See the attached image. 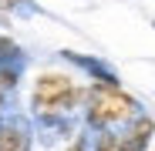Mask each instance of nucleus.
Here are the masks:
<instances>
[{"label": "nucleus", "mask_w": 155, "mask_h": 151, "mask_svg": "<svg viewBox=\"0 0 155 151\" xmlns=\"http://www.w3.org/2000/svg\"><path fill=\"white\" fill-rule=\"evenodd\" d=\"M138 101L132 94H125L121 84H91L88 97H84V118H88V128L94 131H111L115 124H128L132 118H138Z\"/></svg>", "instance_id": "nucleus-2"}, {"label": "nucleus", "mask_w": 155, "mask_h": 151, "mask_svg": "<svg viewBox=\"0 0 155 151\" xmlns=\"http://www.w3.org/2000/svg\"><path fill=\"white\" fill-rule=\"evenodd\" d=\"M68 151H88V138H84V134H78V138L68 144Z\"/></svg>", "instance_id": "nucleus-8"}, {"label": "nucleus", "mask_w": 155, "mask_h": 151, "mask_svg": "<svg viewBox=\"0 0 155 151\" xmlns=\"http://www.w3.org/2000/svg\"><path fill=\"white\" fill-rule=\"evenodd\" d=\"M17 81H20V61H17V64H4V67H0V108H4V97L17 87Z\"/></svg>", "instance_id": "nucleus-5"}, {"label": "nucleus", "mask_w": 155, "mask_h": 151, "mask_svg": "<svg viewBox=\"0 0 155 151\" xmlns=\"http://www.w3.org/2000/svg\"><path fill=\"white\" fill-rule=\"evenodd\" d=\"M94 151H121L118 131H98V138H94Z\"/></svg>", "instance_id": "nucleus-6"}, {"label": "nucleus", "mask_w": 155, "mask_h": 151, "mask_svg": "<svg viewBox=\"0 0 155 151\" xmlns=\"http://www.w3.org/2000/svg\"><path fill=\"white\" fill-rule=\"evenodd\" d=\"M152 27H155V24H152Z\"/></svg>", "instance_id": "nucleus-10"}, {"label": "nucleus", "mask_w": 155, "mask_h": 151, "mask_svg": "<svg viewBox=\"0 0 155 151\" xmlns=\"http://www.w3.org/2000/svg\"><path fill=\"white\" fill-rule=\"evenodd\" d=\"M61 57H64V61H71V64H78L81 71H88L98 84H121V81H118V74H115L108 64L94 61V57H84V54H78V50H61Z\"/></svg>", "instance_id": "nucleus-4"}, {"label": "nucleus", "mask_w": 155, "mask_h": 151, "mask_svg": "<svg viewBox=\"0 0 155 151\" xmlns=\"http://www.w3.org/2000/svg\"><path fill=\"white\" fill-rule=\"evenodd\" d=\"M14 61H20V47H17L10 37L0 34V67H4V64H14Z\"/></svg>", "instance_id": "nucleus-7"}, {"label": "nucleus", "mask_w": 155, "mask_h": 151, "mask_svg": "<svg viewBox=\"0 0 155 151\" xmlns=\"http://www.w3.org/2000/svg\"><path fill=\"white\" fill-rule=\"evenodd\" d=\"M88 97L84 87H78V81L71 74H41L37 84H34V94H31V108H34V118L44 121V124H61L81 101Z\"/></svg>", "instance_id": "nucleus-1"}, {"label": "nucleus", "mask_w": 155, "mask_h": 151, "mask_svg": "<svg viewBox=\"0 0 155 151\" xmlns=\"http://www.w3.org/2000/svg\"><path fill=\"white\" fill-rule=\"evenodd\" d=\"M0 151H31V128L20 118L0 121Z\"/></svg>", "instance_id": "nucleus-3"}, {"label": "nucleus", "mask_w": 155, "mask_h": 151, "mask_svg": "<svg viewBox=\"0 0 155 151\" xmlns=\"http://www.w3.org/2000/svg\"><path fill=\"white\" fill-rule=\"evenodd\" d=\"M0 20H4V14H0Z\"/></svg>", "instance_id": "nucleus-9"}]
</instances>
